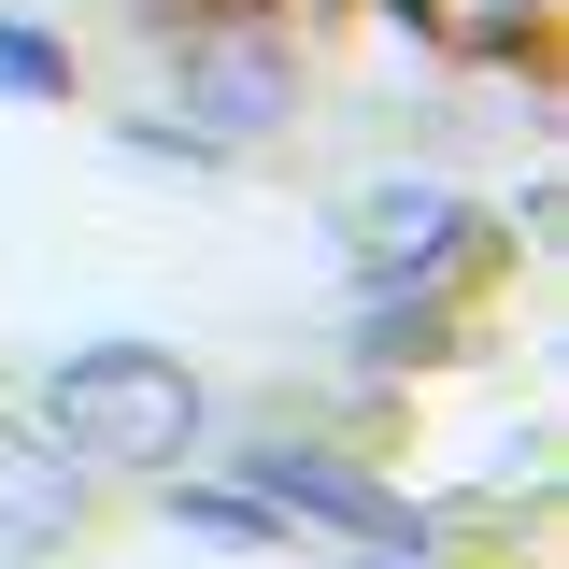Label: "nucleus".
I'll list each match as a JSON object with an SVG mask.
<instances>
[{
    "instance_id": "1",
    "label": "nucleus",
    "mask_w": 569,
    "mask_h": 569,
    "mask_svg": "<svg viewBox=\"0 0 569 569\" xmlns=\"http://www.w3.org/2000/svg\"><path fill=\"white\" fill-rule=\"evenodd\" d=\"M43 427L71 441V470H186V441H200V370L157 356V342H86V356H58Z\"/></svg>"
},
{
    "instance_id": "2",
    "label": "nucleus",
    "mask_w": 569,
    "mask_h": 569,
    "mask_svg": "<svg viewBox=\"0 0 569 569\" xmlns=\"http://www.w3.org/2000/svg\"><path fill=\"white\" fill-rule=\"evenodd\" d=\"M186 114H200L213 142H271L284 114H299V58H284L271 29H200V43H186Z\"/></svg>"
},
{
    "instance_id": "3",
    "label": "nucleus",
    "mask_w": 569,
    "mask_h": 569,
    "mask_svg": "<svg viewBox=\"0 0 569 569\" xmlns=\"http://www.w3.org/2000/svg\"><path fill=\"white\" fill-rule=\"evenodd\" d=\"M71 512H86L71 441H58V427H0V556H58Z\"/></svg>"
},
{
    "instance_id": "4",
    "label": "nucleus",
    "mask_w": 569,
    "mask_h": 569,
    "mask_svg": "<svg viewBox=\"0 0 569 569\" xmlns=\"http://www.w3.org/2000/svg\"><path fill=\"white\" fill-rule=\"evenodd\" d=\"M342 242H356L370 284H427L456 257V200H441V186H370V200L342 213Z\"/></svg>"
},
{
    "instance_id": "5",
    "label": "nucleus",
    "mask_w": 569,
    "mask_h": 569,
    "mask_svg": "<svg viewBox=\"0 0 569 569\" xmlns=\"http://www.w3.org/2000/svg\"><path fill=\"white\" fill-rule=\"evenodd\" d=\"M257 498L313 512V527H356L370 556H413V512H399V498H370L356 470H328V456H257Z\"/></svg>"
},
{
    "instance_id": "6",
    "label": "nucleus",
    "mask_w": 569,
    "mask_h": 569,
    "mask_svg": "<svg viewBox=\"0 0 569 569\" xmlns=\"http://www.w3.org/2000/svg\"><path fill=\"white\" fill-rule=\"evenodd\" d=\"M171 527H186V541H271L257 498H171Z\"/></svg>"
},
{
    "instance_id": "7",
    "label": "nucleus",
    "mask_w": 569,
    "mask_h": 569,
    "mask_svg": "<svg viewBox=\"0 0 569 569\" xmlns=\"http://www.w3.org/2000/svg\"><path fill=\"white\" fill-rule=\"evenodd\" d=\"M0 86H14V100H58V58H43L29 29H0Z\"/></svg>"
},
{
    "instance_id": "8",
    "label": "nucleus",
    "mask_w": 569,
    "mask_h": 569,
    "mask_svg": "<svg viewBox=\"0 0 569 569\" xmlns=\"http://www.w3.org/2000/svg\"><path fill=\"white\" fill-rule=\"evenodd\" d=\"M370 569H413V556H370Z\"/></svg>"
}]
</instances>
